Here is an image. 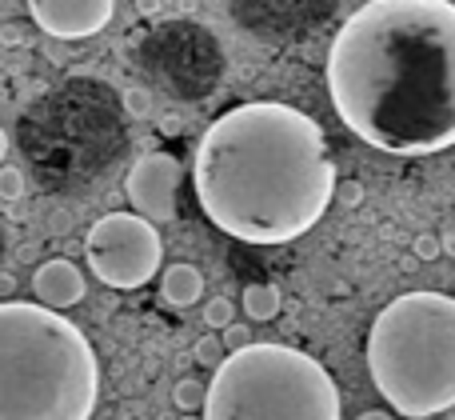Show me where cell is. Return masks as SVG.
I'll use <instances>...</instances> for the list:
<instances>
[{
    "instance_id": "15",
    "label": "cell",
    "mask_w": 455,
    "mask_h": 420,
    "mask_svg": "<svg viewBox=\"0 0 455 420\" xmlns=\"http://www.w3.org/2000/svg\"><path fill=\"white\" fill-rule=\"evenodd\" d=\"M24 197V173L12 165H0V200H20Z\"/></svg>"
},
{
    "instance_id": "2",
    "label": "cell",
    "mask_w": 455,
    "mask_h": 420,
    "mask_svg": "<svg viewBox=\"0 0 455 420\" xmlns=\"http://www.w3.org/2000/svg\"><path fill=\"white\" fill-rule=\"evenodd\" d=\"M192 184L208 221L243 245H288L312 232L339 189L323 128L280 101L216 117L196 144Z\"/></svg>"
},
{
    "instance_id": "23",
    "label": "cell",
    "mask_w": 455,
    "mask_h": 420,
    "mask_svg": "<svg viewBox=\"0 0 455 420\" xmlns=\"http://www.w3.org/2000/svg\"><path fill=\"white\" fill-rule=\"evenodd\" d=\"M355 420H395L392 413H384V408H371V413H360Z\"/></svg>"
},
{
    "instance_id": "1",
    "label": "cell",
    "mask_w": 455,
    "mask_h": 420,
    "mask_svg": "<svg viewBox=\"0 0 455 420\" xmlns=\"http://www.w3.org/2000/svg\"><path fill=\"white\" fill-rule=\"evenodd\" d=\"M328 93L363 144L432 157L455 144V4L368 0L328 48Z\"/></svg>"
},
{
    "instance_id": "16",
    "label": "cell",
    "mask_w": 455,
    "mask_h": 420,
    "mask_svg": "<svg viewBox=\"0 0 455 420\" xmlns=\"http://www.w3.org/2000/svg\"><path fill=\"white\" fill-rule=\"evenodd\" d=\"M411 253H416V261H435V256H443V245L432 232H419V237L411 240Z\"/></svg>"
},
{
    "instance_id": "9",
    "label": "cell",
    "mask_w": 455,
    "mask_h": 420,
    "mask_svg": "<svg viewBox=\"0 0 455 420\" xmlns=\"http://www.w3.org/2000/svg\"><path fill=\"white\" fill-rule=\"evenodd\" d=\"M32 293H36V301L44 304V309L64 312V309L84 301V272H80L72 261H60V256H56V261H44L36 269V277H32Z\"/></svg>"
},
{
    "instance_id": "3",
    "label": "cell",
    "mask_w": 455,
    "mask_h": 420,
    "mask_svg": "<svg viewBox=\"0 0 455 420\" xmlns=\"http://www.w3.org/2000/svg\"><path fill=\"white\" fill-rule=\"evenodd\" d=\"M96 397L88 336L44 304L0 301V420H92Z\"/></svg>"
},
{
    "instance_id": "22",
    "label": "cell",
    "mask_w": 455,
    "mask_h": 420,
    "mask_svg": "<svg viewBox=\"0 0 455 420\" xmlns=\"http://www.w3.org/2000/svg\"><path fill=\"white\" fill-rule=\"evenodd\" d=\"M12 293H16V277L0 272V301H12Z\"/></svg>"
},
{
    "instance_id": "4",
    "label": "cell",
    "mask_w": 455,
    "mask_h": 420,
    "mask_svg": "<svg viewBox=\"0 0 455 420\" xmlns=\"http://www.w3.org/2000/svg\"><path fill=\"white\" fill-rule=\"evenodd\" d=\"M368 373L379 397L408 420L455 408V296H395L368 333Z\"/></svg>"
},
{
    "instance_id": "12",
    "label": "cell",
    "mask_w": 455,
    "mask_h": 420,
    "mask_svg": "<svg viewBox=\"0 0 455 420\" xmlns=\"http://www.w3.org/2000/svg\"><path fill=\"white\" fill-rule=\"evenodd\" d=\"M172 405L180 408L184 416H188V413H204V405H208V384L196 381V376H184V381H176Z\"/></svg>"
},
{
    "instance_id": "13",
    "label": "cell",
    "mask_w": 455,
    "mask_h": 420,
    "mask_svg": "<svg viewBox=\"0 0 455 420\" xmlns=\"http://www.w3.org/2000/svg\"><path fill=\"white\" fill-rule=\"evenodd\" d=\"M204 325L212 328V333H224V328L235 325V304L228 301V296H212V301L204 304Z\"/></svg>"
},
{
    "instance_id": "17",
    "label": "cell",
    "mask_w": 455,
    "mask_h": 420,
    "mask_svg": "<svg viewBox=\"0 0 455 420\" xmlns=\"http://www.w3.org/2000/svg\"><path fill=\"white\" fill-rule=\"evenodd\" d=\"M224 349H228V357H232V352H243L251 344V333H248V325H240V320H235L232 328H224Z\"/></svg>"
},
{
    "instance_id": "19",
    "label": "cell",
    "mask_w": 455,
    "mask_h": 420,
    "mask_svg": "<svg viewBox=\"0 0 455 420\" xmlns=\"http://www.w3.org/2000/svg\"><path fill=\"white\" fill-rule=\"evenodd\" d=\"M336 197H339V205L344 208H360L363 205V184L360 181H344L336 189Z\"/></svg>"
},
{
    "instance_id": "20",
    "label": "cell",
    "mask_w": 455,
    "mask_h": 420,
    "mask_svg": "<svg viewBox=\"0 0 455 420\" xmlns=\"http://www.w3.org/2000/svg\"><path fill=\"white\" fill-rule=\"evenodd\" d=\"M160 133H164V136H180L184 133V120L176 117V112H168V117H160Z\"/></svg>"
},
{
    "instance_id": "8",
    "label": "cell",
    "mask_w": 455,
    "mask_h": 420,
    "mask_svg": "<svg viewBox=\"0 0 455 420\" xmlns=\"http://www.w3.org/2000/svg\"><path fill=\"white\" fill-rule=\"evenodd\" d=\"M116 0H28V12L48 36L84 40L112 20Z\"/></svg>"
},
{
    "instance_id": "10",
    "label": "cell",
    "mask_w": 455,
    "mask_h": 420,
    "mask_svg": "<svg viewBox=\"0 0 455 420\" xmlns=\"http://www.w3.org/2000/svg\"><path fill=\"white\" fill-rule=\"evenodd\" d=\"M160 293H164V301L172 304V309H192V304L204 296V277H200L196 264H172V269H164V277H160Z\"/></svg>"
},
{
    "instance_id": "25",
    "label": "cell",
    "mask_w": 455,
    "mask_h": 420,
    "mask_svg": "<svg viewBox=\"0 0 455 420\" xmlns=\"http://www.w3.org/2000/svg\"><path fill=\"white\" fill-rule=\"evenodd\" d=\"M8 157V136H4V128H0V160Z\"/></svg>"
},
{
    "instance_id": "14",
    "label": "cell",
    "mask_w": 455,
    "mask_h": 420,
    "mask_svg": "<svg viewBox=\"0 0 455 420\" xmlns=\"http://www.w3.org/2000/svg\"><path fill=\"white\" fill-rule=\"evenodd\" d=\"M228 360V349H224V336H216V333H208V336H200L196 341V365H204V368H220Z\"/></svg>"
},
{
    "instance_id": "11",
    "label": "cell",
    "mask_w": 455,
    "mask_h": 420,
    "mask_svg": "<svg viewBox=\"0 0 455 420\" xmlns=\"http://www.w3.org/2000/svg\"><path fill=\"white\" fill-rule=\"evenodd\" d=\"M240 309L248 320L256 325H267V320L280 317V288L275 285H248L240 296Z\"/></svg>"
},
{
    "instance_id": "6",
    "label": "cell",
    "mask_w": 455,
    "mask_h": 420,
    "mask_svg": "<svg viewBox=\"0 0 455 420\" xmlns=\"http://www.w3.org/2000/svg\"><path fill=\"white\" fill-rule=\"evenodd\" d=\"M84 256L88 272L100 285L132 293V288H144L160 272L164 240H160L156 224L144 221L140 213H108L88 229Z\"/></svg>"
},
{
    "instance_id": "7",
    "label": "cell",
    "mask_w": 455,
    "mask_h": 420,
    "mask_svg": "<svg viewBox=\"0 0 455 420\" xmlns=\"http://www.w3.org/2000/svg\"><path fill=\"white\" fill-rule=\"evenodd\" d=\"M180 184H184V165L172 152H148L132 165L128 173V200L132 208L152 224H168L176 221L180 208Z\"/></svg>"
},
{
    "instance_id": "26",
    "label": "cell",
    "mask_w": 455,
    "mask_h": 420,
    "mask_svg": "<svg viewBox=\"0 0 455 420\" xmlns=\"http://www.w3.org/2000/svg\"><path fill=\"white\" fill-rule=\"evenodd\" d=\"M180 420H204V413H188V416H180Z\"/></svg>"
},
{
    "instance_id": "5",
    "label": "cell",
    "mask_w": 455,
    "mask_h": 420,
    "mask_svg": "<svg viewBox=\"0 0 455 420\" xmlns=\"http://www.w3.org/2000/svg\"><path fill=\"white\" fill-rule=\"evenodd\" d=\"M204 420H339V389L307 352L248 344L212 373Z\"/></svg>"
},
{
    "instance_id": "18",
    "label": "cell",
    "mask_w": 455,
    "mask_h": 420,
    "mask_svg": "<svg viewBox=\"0 0 455 420\" xmlns=\"http://www.w3.org/2000/svg\"><path fill=\"white\" fill-rule=\"evenodd\" d=\"M124 109L132 112V117H148V112H152V93H144V88H132V93L124 96Z\"/></svg>"
},
{
    "instance_id": "24",
    "label": "cell",
    "mask_w": 455,
    "mask_h": 420,
    "mask_svg": "<svg viewBox=\"0 0 455 420\" xmlns=\"http://www.w3.org/2000/svg\"><path fill=\"white\" fill-rule=\"evenodd\" d=\"M0 40H4V44H20V32H16V28H12V24H8V28H4V32H0Z\"/></svg>"
},
{
    "instance_id": "21",
    "label": "cell",
    "mask_w": 455,
    "mask_h": 420,
    "mask_svg": "<svg viewBox=\"0 0 455 420\" xmlns=\"http://www.w3.org/2000/svg\"><path fill=\"white\" fill-rule=\"evenodd\" d=\"M440 245H443V253L455 256V221L443 224V232H440Z\"/></svg>"
}]
</instances>
